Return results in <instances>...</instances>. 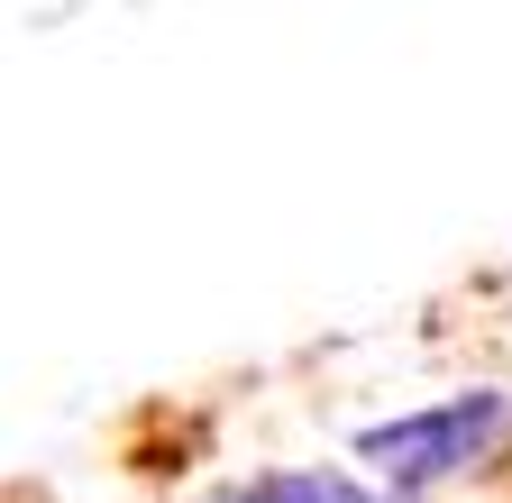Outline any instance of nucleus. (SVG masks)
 Returning a JSON list of instances; mask_svg holds the SVG:
<instances>
[{
  "label": "nucleus",
  "instance_id": "obj_2",
  "mask_svg": "<svg viewBox=\"0 0 512 503\" xmlns=\"http://www.w3.org/2000/svg\"><path fill=\"white\" fill-rule=\"evenodd\" d=\"M238 503H384L375 485L357 476H330V467H275V476H256V485H229Z\"/></svg>",
  "mask_w": 512,
  "mask_h": 503
},
{
  "label": "nucleus",
  "instance_id": "obj_1",
  "mask_svg": "<svg viewBox=\"0 0 512 503\" xmlns=\"http://www.w3.org/2000/svg\"><path fill=\"white\" fill-rule=\"evenodd\" d=\"M503 439H512V394L476 385V394H448V403H421V412L357 430V458L394 494H430V485H458V476L494 467Z\"/></svg>",
  "mask_w": 512,
  "mask_h": 503
}]
</instances>
